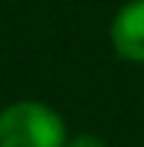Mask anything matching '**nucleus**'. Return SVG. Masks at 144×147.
Segmentation results:
<instances>
[{"instance_id":"3","label":"nucleus","mask_w":144,"mask_h":147,"mask_svg":"<svg viewBox=\"0 0 144 147\" xmlns=\"http://www.w3.org/2000/svg\"><path fill=\"white\" fill-rule=\"evenodd\" d=\"M66 147H108L105 138L93 135V132H78V135H69Z\"/></svg>"},{"instance_id":"1","label":"nucleus","mask_w":144,"mask_h":147,"mask_svg":"<svg viewBox=\"0 0 144 147\" xmlns=\"http://www.w3.org/2000/svg\"><path fill=\"white\" fill-rule=\"evenodd\" d=\"M66 120L39 99H18L0 108V147H66Z\"/></svg>"},{"instance_id":"2","label":"nucleus","mask_w":144,"mask_h":147,"mask_svg":"<svg viewBox=\"0 0 144 147\" xmlns=\"http://www.w3.org/2000/svg\"><path fill=\"white\" fill-rule=\"evenodd\" d=\"M111 48L120 60L144 66V0H126L108 24Z\"/></svg>"}]
</instances>
